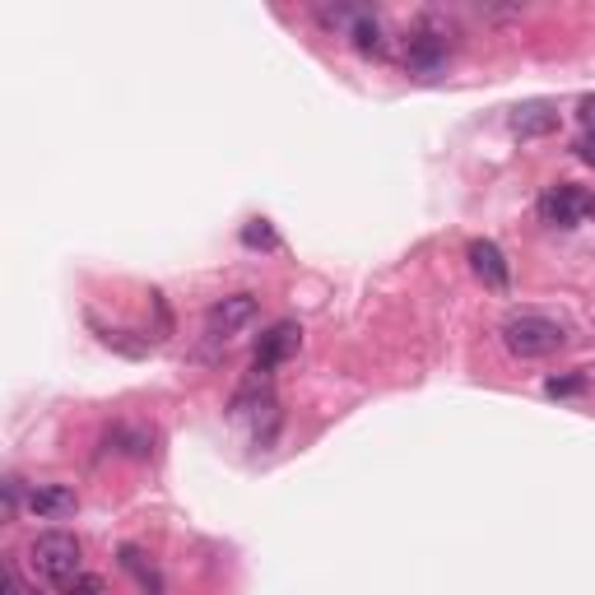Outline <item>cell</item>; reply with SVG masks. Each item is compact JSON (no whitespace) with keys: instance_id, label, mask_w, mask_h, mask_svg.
Returning <instances> with one entry per match:
<instances>
[{"instance_id":"obj_1","label":"cell","mask_w":595,"mask_h":595,"mask_svg":"<svg viewBox=\"0 0 595 595\" xmlns=\"http://www.w3.org/2000/svg\"><path fill=\"white\" fill-rule=\"evenodd\" d=\"M29 563H33V573H38L51 591H66L75 577L85 573L80 539H75L70 530H42L33 545H29Z\"/></svg>"},{"instance_id":"obj_2","label":"cell","mask_w":595,"mask_h":595,"mask_svg":"<svg viewBox=\"0 0 595 595\" xmlns=\"http://www.w3.org/2000/svg\"><path fill=\"white\" fill-rule=\"evenodd\" d=\"M503 345L516 358H549L567 345V326L545 313H512L503 321Z\"/></svg>"},{"instance_id":"obj_3","label":"cell","mask_w":595,"mask_h":595,"mask_svg":"<svg viewBox=\"0 0 595 595\" xmlns=\"http://www.w3.org/2000/svg\"><path fill=\"white\" fill-rule=\"evenodd\" d=\"M539 219L549 228H582L595 219V191H586L577 182H558L539 196Z\"/></svg>"},{"instance_id":"obj_4","label":"cell","mask_w":595,"mask_h":595,"mask_svg":"<svg viewBox=\"0 0 595 595\" xmlns=\"http://www.w3.org/2000/svg\"><path fill=\"white\" fill-rule=\"evenodd\" d=\"M447 57H452V29H443V23L424 19L419 29L405 38V66L414 75H437L447 66Z\"/></svg>"},{"instance_id":"obj_5","label":"cell","mask_w":595,"mask_h":595,"mask_svg":"<svg viewBox=\"0 0 595 595\" xmlns=\"http://www.w3.org/2000/svg\"><path fill=\"white\" fill-rule=\"evenodd\" d=\"M256 313H261L256 294H228L205 313V335H210V340H232V335H242L256 321Z\"/></svg>"},{"instance_id":"obj_6","label":"cell","mask_w":595,"mask_h":595,"mask_svg":"<svg viewBox=\"0 0 595 595\" xmlns=\"http://www.w3.org/2000/svg\"><path fill=\"white\" fill-rule=\"evenodd\" d=\"M298 345H303V326L298 321H275L261 340H256V354H251L256 377H270L279 364H289V358L298 354Z\"/></svg>"},{"instance_id":"obj_7","label":"cell","mask_w":595,"mask_h":595,"mask_svg":"<svg viewBox=\"0 0 595 595\" xmlns=\"http://www.w3.org/2000/svg\"><path fill=\"white\" fill-rule=\"evenodd\" d=\"M465 261H470V270H475V279L484 284V289H494V294L512 289V266H507V256H503L498 242L475 238L470 247H465Z\"/></svg>"},{"instance_id":"obj_8","label":"cell","mask_w":595,"mask_h":595,"mask_svg":"<svg viewBox=\"0 0 595 595\" xmlns=\"http://www.w3.org/2000/svg\"><path fill=\"white\" fill-rule=\"evenodd\" d=\"M29 512L38 522H61V516H75L80 512V494L66 484H33L29 488Z\"/></svg>"},{"instance_id":"obj_9","label":"cell","mask_w":595,"mask_h":595,"mask_svg":"<svg viewBox=\"0 0 595 595\" xmlns=\"http://www.w3.org/2000/svg\"><path fill=\"white\" fill-rule=\"evenodd\" d=\"M507 126L516 140H545L558 131V108L554 102H522V108L507 117Z\"/></svg>"},{"instance_id":"obj_10","label":"cell","mask_w":595,"mask_h":595,"mask_svg":"<svg viewBox=\"0 0 595 595\" xmlns=\"http://www.w3.org/2000/svg\"><path fill=\"white\" fill-rule=\"evenodd\" d=\"M349 42H354V51H364V57H386V33L373 10L358 14V23L349 29Z\"/></svg>"},{"instance_id":"obj_11","label":"cell","mask_w":595,"mask_h":595,"mask_svg":"<svg viewBox=\"0 0 595 595\" xmlns=\"http://www.w3.org/2000/svg\"><path fill=\"white\" fill-rule=\"evenodd\" d=\"M117 558H121V567H126V573H131V577L145 586V595H163V577H159V573H153V567L145 563V554H140L136 545H121V554H117Z\"/></svg>"},{"instance_id":"obj_12","label":"cell","mask_w":595,"mask_h":595,"mask_svg":"<svg viewBox=\"0 0 595 595\" xmlns=\"http://www.w3.org/2000/svg\"><path fill=\"white\" fill-rule=\"evenodd\" d=\"M108 452H121V456H136V460H145L149 456V433H140V428H126V424H117V428H108Z\"/></svg>"},{"instance_id":"obj_13","label":"cell","mask_w":595,"mask_h":595,"mask_svg":"<svg viewBox=\"0 0 595 595\" xmlns=\"http://www.w3.org/2000/svg\"><path fill=\"white\" fill-rule=\"evenodd\" d=\"M242 242H247V247H261V251H279V238H275L270 219H251V224L242 228Z\"/></svg>"},{"instance_id":"obj_14","label":"cell","mask_w":595,"mask_h":595,"mask_svg":"<svg viewBox=\"0 0 595 595\" xmlns=\"http://www.w3.org/2000/svg\"><path fill=\"white\" fill-rule=\"evenodd\" d=\"M98 335H102V345L126 354V358H145L149 354V340H126V330H98Z\"/></svg>"},{"instance_id":"obj_15","label":"cell","mask_w":595,"mask_h":595,"mask_svg":"<svg viewBox=\"0 0 595 595\" xmlns=\"http://www.w3.org/2000/svg\"><path fill=\"white\" fill-rule=\"evenodd\" d=\"M586 391V377L577 373V377H549L545 381V396H582Z\"/></svg>"},{"instance_id":"obj_16","label":"cell","mask_w":595,"mask_h":595,"mask_svg":"<svg viewBox=\"0 0 595 595\" xmlns=\"http://www.w3.org/2000/svg\"><path fill=\"white\" fill-rule=\"evenodd\" d=\"M61 595H102V577H93V573H80V577H75Z\"/></svg>"},{"instance_id":"obj_17","label":"cell","mask_w":595,"mask_h":595,"mask_svg":"<svg viewBox=\"0 0 595 595\" xmlns=\"http://www.w3.org/2000/svg\"><path fill=\"white\" fill-rule=\"evenodd\" d=\"M6 595H38V591H33L29 582H23V577H19V567H14V563L6 567Z\"/></svg>"},{"instance_id":"obj_18","label":"cell","mask_w":595,"mask_h":595,"mask_svg":"<svg viewBox=\"0 0 595 595\" xmlns=\"http://www.w3.org/2000/svg\"><path fill=\"white\" fill-rule=\"evenodd\" d=\"M577 159H582V163H591V168H595V126H591V131H586V136H582V140H577Z\"/></svg>"},{"instance_id":"obj_19","label":"cell","mask_w":595,"mask_h":595,"mask_svg":"<svg viewBox=\"0 0 595 595\" xmlns=\"http://www.w3.org/2000/svg\"><path fill=\"white\" fill-rule=\"evenodd\" d=\"M19 494H23V484L19 479H6V516L19 512Z\"/></svg>"},{"instance_id":"obj_20","label":"cell","mask_w":595,"mask_h":595,"mask_svg":"<svg viewBox=\"0 0 595 595\" xmlns=\"http://www.w3.org/2000/svg\"><path fill=\"white\" fill-rule=\"evenodd\" d=\"M582 121H586V131H591V126H595V98H582Z\"/></svg>"}]
</instances>
